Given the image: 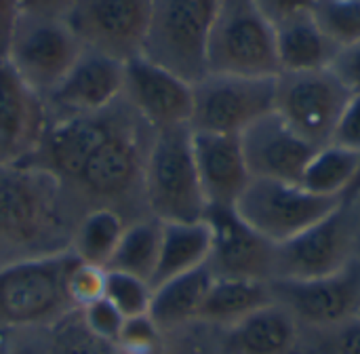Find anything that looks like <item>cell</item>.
<instances>
[{"mask_svg": "<svg viewBox=\"0 0 360 354\" xmlns=\"http://www.w3.org/2000/svg\"><path fill=\"white\" fill-rule=\"evenodd\" d=\"M78 211L46 171L0 165V268L70 253Z\"/></svg>", "mask_w": 360, "mask_h": 354, "instance_id": "cell-1", "label": "cell"}, {"mask_svg": "<svg viewBox=\"0 0 360 354\" xmlns=\"http://www.w3.org/2000/svg\"><path fill=\"white\" fill-rule=\"evenodd\" d=\"M154 129L120 97L112 120L72 184L63 188L82 217L93 209H110L127 224L150 217L143 196L146 156Z\"/></svg>", "mask_w": 360, "mask_h": 354, "instance_id": "cell-2", "label": "cell"}, {"mask_svg": "<svg viewBox=\"0 0 360 354\" xmlns=\"http://www.w3.org/2000/svg\"><path fill=\"white\" fill-rule=\"evenodd\" d=\"M143 196L150 217L162 224L205 220L207 201L194 163L190 125L154 133L146 156Z\"/></svg>", "mask_w": 360, "mask_h": 354, "instance_id": "cell-3", "label": "cell"}, {"mask_svg": "<svg viewBox=\"0 0 360 354\" xmlns=\"http://www.w3.org/2000/svg\"><path fill=\"white\" fill-rule=\"evenodd\" d=\"M78 258L63 255L0 268V327L49 329L70 315L68 274Z\"/></svg>", "mask_w": 360, "mask_h": 354, "instance_id": "cell-4", "label": "cell"}, {"mask_svg": "<svg viewBox=\"0 0 360 354\" xmlns=\"http://www.w3.org/2000/svg\"><path fill=\"white\" fill-rule=\"evenodd\" d=\"M219 0H152L141 55L190 84L207 76V44Z\"/></svg>", "mask_w": 360, "mask_h": 354, "instance_id": "cell-5", "label": "cell"}, {"mask_svg": "<svg viewBox=\"0 0 360 354\" xmlns=\"http://www.w3.org/2000/svg\"><path fill=\"white\" fill-rule=\"evenodd\" d=\"M207 74L278 76L276 32L253 0H219L207 44Z\"/></svg>", "mask_w": 360, "mask_h": 354, "instance_id": "cell-6", "label": "cell"}, {"mask_svg": "<svg viewBox=\"0 0 360 354\" xmlns=\"http://www.w3.org/2000/svg\"><path fill=\"white\" fill-rule=\"evenodd\" d=\"M344 207L342 198L319 196L300 184L253 177L234 211L272 245H281Z\"/></svg>", "mask_w": 360, "mask_h": 354, "instance_id": "cell-7", "label": "cell"}, {"mask_svg": "<svg viewBox=\"0 0 360 354\" xmlns=\"http://www.w3.org/2000/svg\"><path fill=\"white\" fill-rule=\"evenodd\" d=\"M352 93L331 68L281 72L274 89V114L316 148L333 141Z\"/></svg>", "mask_w": 360, "mask_h": 354, "instance_id": "cell-8", "label": "cell"}, {"mask_svg": "<svg viewBox=\"0 0 360 354\" xmlns=\"http://www.w3.org/2000/svg\"><path fill=\"white\" fill-rule=\"evenodd\" d=\"M276 76L207 74L192 84V131L240 135L274 112Z\"/></svg>", "mask_w": 360, "mask_h": 354, "instance_id": "cell-9", "label": "cell"}, {"mask_svg": "<svg viewBox=\"0 0 360 354\" xmlns=\"http://www.w3.org/2000/svg\"><path fill=\"white\" fill-rule=\"evenodd\" d=\"M82 53L63 19L19 15L4 61L44 101Z\"/></svg>", "mask_w": 360, "mask_h": 354, "instance_id": "cell-10", "label": "cell"}, {"mask_svg": "<svg viewBox=\"0 0 360 354\" xmlns=\"http://www.w3.org/2000/svg\"><path fill=\"white\" fill-rule=\"evenodd\" d=\"M152 0H76L65 23L82 49L118 61L141 55Z\"/></svg>", "mask_w": 360, "mask_h": 354, "instance_id": "cell-11", "label": "cell"}, {"mask_svg": "<svg viewBox=\"0 0 360 354\" xmlns=\"http://www.w3.org/2000/svg\"><path fill=\"white\" fill-rule=\"evenodd\" d=\"M272 298L300 329H327L360 312V260L340 272L310 281H270Z\"/></svg>", "mask_w": 360, "mask_h": 354, "instance_id": "cell-12", "label": "cell"}, {"mask_svg": "<svg viewBox=\"0 0 360 354\" xmlns=\"http://www.w3.org/2000/svg\"><path fill=\"white\" fill-rule=\"evenodd\" d=\"M354 226L344 205L302 234L276 245L272 281H310L340 272L354 260Z\"/></svg>", "mask_w": 360, "mask_h": 354, "instance_id": "cell-13", "label": "cell"}, {"mask_svg": "<svg viewBox=\"0 0 360 354\" xmlns=\"http://www.w3.org/2000/svg\"><path fill=\"white\" fill-rule=\"evenodd\" d=\"M205 222L211 228V253L207 268L215 279H274V249L240 220L234 207H209Z\"/></svg>", "mask_w": 360, "mask_h": 354, "instance_id": "cell-14", "label": "cell"}, {"mask_svg": "<svg viewBox=\"0 0 360 354\" xmlns=\"http://www.w3.org/2000/svg\"><path fill=\"white\" fill-rule=\"evenodd\" d=\"M122 99L154 131L190 125L192 84L143 55L124 61Z\"/></svg>", "mask_w": 360, "mask_h": 354, "instance_id": "cell-15", "label": "cell"}, {"mask_svg": "<svg viewBox=\"0 0 360 354\" xmlns=\"http://www.w3.org/2000/svg\"><path fill=\"white\" fill-rule=\"evenodd\" d=\"M124 61L82 49L63 80L44 97L46 120L93 114L122 97Z\"/></svg>", "mask_w": 360, "mask_h": 354, "instance_id": "cell-16", "label": "cell"}, {"mask_svg": "<svg viewBox=\"0 0 360 354\" xmlns=\"http://www.w3.org/2000/svg\"><path fill=\"white\" fill-rule=\"evenodd\" d=\"M240 146L251 177L300 184L302 175L319 150L274 112L240 133Z\"/></svg>", "mask_w": 360, "mask_h": 354, "instance_id": "cell-17", "label": "cell"}, {"mask_svg": "<svg viewBox=\"0 0 360 354\" xmlns=\"http://www.w3.org/2000/svg\"><path fill=\"white\" fill-rule=\"evenodd\" d=\"M46 127L44 101L0 59V165L25 160Z\"/></svg>", "mask_w": 360, "mask_h": 354, "instance_id": "cell-18", "label": "cell"}, {"mask_svg": "<svg viewBox=\"0 0 360 354\" xmlns=\"http://www.w3.org/2000/svg\"><path fill=\"white\" fill-rule=\"evenodd\" d=\"M194 163L209 207H234L253 179L240 146V135L192 131Z\"/></svg>", "mask_w": 360, "mask_h": 354, "instance_id": "cell-19", "label": "cell"}, {"mask_svg": "<svg viewBox=\"0 0 360 354\" xmlns=\"http://www.w3.org/2000/svg\"><path fill=\"white\" fill-rule=\"evenodd\" d=\"M211 334L213 354H295L300 342L297 321L276 302Z\"/></svg>", "mask_w": 360, "mask_h": 354, "instance_id": "cell-20", "label": "cell"}, {"mask_svg": "<svg viewBox=\"0 0 360 354\" xmlns=\"http://www.w3.org/2000/svg\"><path fill=\"white\" fill-rule=\"evenodd\" d=\"M211 283L213 274L207 266H202L152 289V304L148 315L162 331V336L186 329L198 321Z\"/></svg>", "mask_w": 360, "mask_h": 354, "instance_id": "cell-21", "label": "cell"}, {"mask_svg": "<svg viewBox=\"0 0 360 354\" xmlns=\"http://www.w3.org/2000/svg\"><path fill=\"white\" fill-rule=\"evenodd\" d=\"M209 253H211V228L205 220L165 222L160 228L158 262L150 281L152 289L179 274L207 266Z\"/></svg>", "mask_w": 360, "mask_h": 354, "instance_id": "cell-22", "label": "cell"}, {"mask_svg": "<svg viewBox=\"0 0 360 354\" xmlns=\"http://www.w3.org/2000/svg\"><path fill=\"white\" fill-rule=\"evenodd\" d=\"M272 302L274 298L268 281L213 277L196 323L209 329H224Z\"/></svg>", "mask_w": 360, "mask_h": 354, "instance_id": "cell-23", "label": "cell"}, {"mask_svg": "<svg viewBox=\"0 0 360 354\" xmlns=\"http://www.w3.org/2000/svg\"><path fill=\"white\" fill-rule=\"evenodd\" d=\"M276 55L281 72H306L331 68L340 49L323 34L310 15L295 17L276 30Z\"/></svg>", "mask_w": 360, "mask_h": 354, "instance_id": "cell-24", "label": "cell"}, {"mask_svg": "<svg viewBox=\"0 0 360 354\" xmlns=\"http://www.w3.org/2000/svg\"><path fill=\"white\" fill-rule=\"evenodd\" d=\"M359 165L360 152L338 144H327L310 158L300 186L312 194L344 201L356 179Z\"/></svg>", "mask_w": 360, "mask_h": 354, "instance_id": "cell-25", "label": "cell"}, {"mask_svg": "<svg viewBox=\"0 0 360 354\" xmlns=\"http://www.w3.org/2000/svg\"><path fill=\"white\" fill-rule=\"evenodd\" d=\"M160 228L162 224L154 217L127 224L105 270L127 272L150 283L160 251Z\"/></svg>", "mask_w": 360, "mask_h": 354, "instance_id": "cell-26", "label": "cell"}, {"mask_svg": "<svg viewBox=\"0 0 360 354\" xmlns=\"http://www.w3.org/2000/svg\"><path fill=\"white\" fill-rule=\"evenodd\" d=\"M127 228V222L110 209H93L80 217L72 236V253L93 266L105 268L118 241Z\"/></svg>", "mask_w": 360, "mask_h": 354, "instance_id": "cell-27", "label": "cell"}, {"mask_svg": "<svg viewBox=\"0 0 360 354\" xmlns=\"http://www.w3.org/2000/svg\"><path fill=\"white\" fill-rule=\"evenodd\" d=\"M42 354H116V346L91 334L80 310H72L46 329Z\"/></svg>", "mask_w": 360, "mask_h": 354, "instance_id": "cell-28", "label": "cell"}, {"mask_svg": "<svg viewBox=\"0 0 360 354\" xmlns=\"http://www.w3.org/2000/svg\"><path fill=\"white\" fill-rule=\"evenodd\" d=\"M312 19L338 49L360 40V0H316Z\"/></svg>", "mask_w": 360, "mask_h": 354, "instance_id": "cell-29", "label": "cell"}, {"mask_svg": "<svg viewBox=\"0 0 360 354\" xmlns=\"http://www.w3.org/2000/svg\"><path fill=\"white\" fill-rule=\"evenodd\" d=\"M295 354H360V317L327 329H300Z\"/></svg>", "mask_w": 360, "mask_h": 354, "instance_id": "cell-30", "label": "cell"}, {"mask_svg": "<svg viewBox=\"0 0 360 354\" xmlns=\"http://www.w3.org/2000/svg\"><path fill=\"white\" fill-rule=\"evenodd\" d=\"M105 300H110L124 319L143 317V315L150 312L152 285L148 281L139 279V277L108 270Z\"/></svg>", "mask_w": 360, "mask_h": 354, "instance_id": "cell-31", "label": "cell"}, {"mask_svg": "<svg viewBox=\"0 0 360 354\" xmlns=\"http://www.w3.org/2000/svg\"><path fill=\"white\" fill-rule=\"evenodd\" d=\"M116 354H165V336L150 315L124 319L116 340Z\"/></svg>", "mask_w": 360, "mask_h": 354, "instance_id": "cell-32", "label": "cell"}, {"mask_svg": "<svg viewBox=\"0 0 360 354\" xmlns=\"http://www.w3.org/2000/svg\"><path fill=\"white\" fill-rule=\"evenodd\" d=\"M105 279L108 270L101 266L76 262L68 274V296L74 308H84L86 304H93L101 298H105Z\"/></svg>", "mask_w": 360, "mask_h": 354, "instance_id": "cell-33", "label": "cell"}, {"mask_svg": "<svg viewBox=\"0 0 360 354\" xmlns=\"http://www.w3.org/2000/svg\"><path fill=\"white\" fill-rule=\"evenodd\" d=\"M80 317L91 334H95L97 338L110 344H116L124 325V317L118 312V308L110 300L101 298L93 304H86L84 308H80Z\"/></svg>", "mask_w": 360, "mask_h": 354, "instance_id": "cell-34", "label": "cell"}, {"mask_svg": "<svg viewBox=\"0 0 360 354\" xmlns=\"http://www.w3.org/2000/svg\"><path fill=\"white\" fill-rule=\"evenodd\" d=\"M46 329L0 327V354H42Z\"/></svg>", "mask_w": 360, "mask_h": 354, "instance_id": "cell-35", "label": "cell"}, {"mask_svg": "<svg viewBox=\"0 0 360 354\" xmlns=\"http://www.w3.org/2000/svg\"><path fill=\"white\" fill-rule=\"evenodd\" d=\"M253 2L262 13V17L276 30L278 25L295 17L310 15L316 0H253Z\"/></svg>", "mask_w": 360, "mask_h": 354, "instance_id": "cell-36", "label": "cell"}, {"mask_svg": "<svg viewBox=\"0 0 360 354\" xmlns=\"http://www.w3.org/2000/svg\"><path fill=\"white\" fill-rule=\"evenodd\" d=\"M331 144L360 152V93L352 95L346 103Z\"/></svg>", "mask_w": 360, "mask_h": 354, "instance_id": "cell-37", "label": "cell"}, {"mask_svg": "<svg viewBox=\"0 0 360 354\" xmlns=\"http://www.w3.org/2000/svg\"><path fill=\"white\" fill-rule=\"evenodd\" d=\"M331 70L352 95L360 93V40L340 49L331 63Z\"/></svg>", "mask_w": 360, "mask_h": 354, "instance_id": "cell-38", "label": "cell"}, {"mask_svg": "<svg viewBox=\"0 0 360 354\" xmlns=\"http://www.w3.org/2000/svg\"><path fill=\"white\" fill-rule=\"evenodd\" d=\"M200 338H202V327L198 323L179 331L167 334L165 354H213L211 346Z\"/></svg>", "mask_w": 360, "mask_h": 354, "instance_id": "cell-39", "label": "cell"}, {"mask_svg": "<svg viewBox=\"0 0 360 354\" xmlns=\"http://www.w3.org/2000/svg\"><path fill=\"white\" fill-rule=\"evenodd\" d=\"M76 0H19V15L65 19Z\"/></svg>", "mask_w": 360, "mask_h": 354, "instance_id": "cell-40", "label": "cell"}, {"mask_svg": "<svg viewBox=\"0 0 360 354\" xmlns=\"http://www.w3.org/2000/svg\"><path fill=\"white\" fill-rule=\"evenodd\" d=\"M17 19H19V0H0V59H4Z\"/></svg>", "mask_w": 360, "mask_h": 354, "instance_id": "cell-41", "label": "cell"}, {"mask_svg": "<svg viewBox=\"0 0 360 354\" xmlns=\"http://www.w3.org/2000/svg\"><path fill=\"white\" fill-rule=\"evenodd\" d=\"M359 198H360V165H359V173H356V179H354L352 188L348 190V194H346V198H344V205H346V207H350V205H354Z\"/></svg>", "mask_w": 360, "mask_h": 354, "instance_id": "cell-42", "label": "cell"}, {"mask_svg": "<svg viewBox=\"0 0 360 354\" xmlns=\"http://www.w3.org/2000/svg\"><path fill=\"white\" fill-rule=\"evenodd\" d=\"M359 317H360V312H359Z\"/></svg>", "mask_w": 360, "mask_h": 354, "instance_id": "cell-43", "label": "cell"}, {"mask_svg": "<svg viewBox=\"0 0 360 354\" xmlns=\"http://www.w3.org/2000/svg\"><path fill=\"white\" fill-rule=\"evenodd\" d=\"M359 201H360V198H359Z\"/></svg>", "mask_w": 360, "mask_h": 354, "instance_id": "cell-44", "label": "cell"}]
</instances>
